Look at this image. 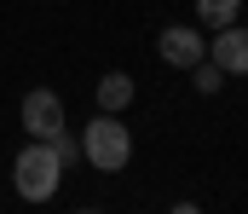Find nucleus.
<instances>
[{
  "mask_svg": "<svg viewBox=\"0 0 248 214\" xmlns=\"http://www.w3.org/2000/svg\"><path fill=\"white\" fill-rule=\"evenodd\" d=\"M81 162H93L98 174H122L133 162V128H127L116 110H98L81 133Z\"/></svg>",
  "mask_w": 248,
  "mask_h": 214,
  "instance_id": "nucleus-1",
  "label": "nucleus"
},
{
  "mask_svg": "<svg viewBox=\"0 0 248 214\" xmlns=\"http://www.w3.org/2000/svg\"><path fill=\"white\" fill-rule=\"evenodd\" d=\"M12 185H17V197L23 203H52L63 185V162L58 150L46 139H29L23 150H17V162H12Z\"/></svg>",
  "mask_w": 248,
  "mask_h": 214,
  "instance_id": "nucleus-2",
  "label": "nucleus"
},
{
  "mask_svg": "<svg viewBox=\"0 0 248 214\" xmlns=\"http://www.w3.org/2000/svg\"><path fill=\"white\" fill-rule=\"evenodd\" d=\"M156 52L168 70H190L196 58H208V35H202V23H168L156 35Z\"/></svg>",
  "mask_w": 248,
  "mask_h": 214,
  "instance_id": "nucleus-3",
  "label": "nucleus"
},
{
  "mask_svg": "<svg viewBox=\"0 0 248 214\" xmlns=\"http://www.w3.org/2000/svg\"><path fill=\"white\" fill-rule=\"evenodd\" d=\"M63 128V99L52 87H35V93H23V133L29 139H52Z\"/></svg>",
  "mask_w": 248,
  "mask_h": 214,
  "instance_id": "nucleus-4",
  "label": "nucleus"
},
{
  "mask_svg": "<svg viewBox=\"0 0 248 214\" xmlns=\"http://www.w3.org/2000/svg\"><path fill=\"white\" fill-rule=\"evenodd\" d=\"M208 58L225 75H248V23H225L208 35Z\"/></svg>",
  "mask_w": 248,
  "mask_h": 214,
  "instance_id": "nucleus-5",
  "label": "nucleus"
},
{
  "mask_svg": "<svg viewBox=\"0 0 248 214\" xmlns=\"http://www.w3.org/2000/svg\"><path fill=\"white\" fill-rule=\"evenodd\" d=\"M93 93H98V110H116V116H122L127 104L139 99V81H133L127 70H104V75H98V87H93Z\"/></svg>",
  "mask_w": 248,
  "mask_h": 214,
  "instance_id": "nucleus-6",
  "label": "nucleus"
},
{
  "mask_svg": "<svg viewBox=\"0 0 248 214\" xmlns=\"http://www.w3.org/2000/svg\"><path fill=\"white\" fill-rule=\"evenodd\" d=\"M243 17V0H196V23L202 29H225Z\"/></svg>",
  "mask_w": 248,
  "mask_h": 214,
  "instance_id": "nucleus-7",
  "label": "nucleus"
},
{
  "mask_svg": "<svg viewBox=\"0 0 248 214\" xmlns=\"http://www.w3.org/2000/svg\"><path fill=\"white\" fill-rule=\"evenodd\" d=\"M190 87H196V93H202V99H214V93H219V87H225V81H231V75L219 70V64H214V58H196V64H190Z\"/></svg>",
  "mask_w": 248,
  "mask_h": 214,
  "instance_id": "nucleus-8",
  "label": "nucleus"
},
{
  "mask_svg": "<svg viewBox=\"0 0 248 214\" xmlns=\"http://www.w3.org/2000/svg\"><path fill=\"white\" fill-rule=\"evenodd\" d=\"M46 145L58 150V162H63V168H69V162H81V139H69V128H58V133H52Z\"/></svg>",
  "mask_w": 248,
  "mask_h": 214,
  "instance_id": "nucleus-9",
  "label": "nucleus"
}]
</instances>
